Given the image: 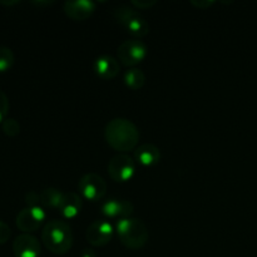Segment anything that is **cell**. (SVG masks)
<instances>
[{"mask_svg": "<svg viewBox=\"0 0 257 257\" xmlns=\"http://www.w3.org/2000/svg\"><path fill=\"white\" fill-rule=\"evenodd\" d=\"M40 197V205L45 206V207L50 208H59L62 205L63 197L64 193L62 191L57 190V188H45L44 191L39 193Z\"/></svg>", "mask_w": 257, "mask_h": 257, "instance_id": "cell-16", "label": "cell"}, {"mask_svg": "<svg viewBox=\"0 0 257 257\" xmlns=\"http://www.w3.org/2000/svg\"><path fill=\"white\" fill-rule=\"evenodd\" d=\"M94 70L103 79H113L119 73V62L112 55H100L94 62Z\"/></svg>", "mask_w": 257, "mask_h": 257, "instance_id": "cell-12", "label": "cell"}, {"mask_svg": "<svg viewBox=\"0 0 257 257\" xmlns=\"http://www.w3.org/2000/svg\"><path fill=\"white\" fill-rule=\"evenodd\" d=\"M82 207L83 202L80 196L75 192H68L64 193L59 210L65 218H73L79 215Z\"/></svg>", "mask_w": 257, "mask_h": 257, "instance_id": "cell-14", "label": "cell"}, {"mask_svg": "<svg viewBox=\"0 0 257 257\" xmlns=\"http://www.w3.org/2000/svg\"><path fill=\"white\" fill-rule=\"evenodd\" d=\"M115 19L136 38H143L150 33L147 20L140 14L137 9L130 5H119L113 10Z\"/></svg>", "mask_w": 257, "mask_h": 257, "instance_id": "cell-4", "label": "cell"}, {"mask_svg": "<svg viewBox=\"0 0 257 257\" xmlns=\"http://www.w3.org/2000/svg\"><path fill=\"white\" fill-rule=\"evenodd\" d=\"M133 210H135L133 203L125 200H109L102 207L103 215L108 216V217L130 218V216L133 213Z\"/></svg>", "mask_w": 257, "mask_h": 257, "instance_id": "cell-13", "label": "cell"}, {"mask_svg": "<svg viewBox=\"0 0 257 257\" xmlns=\"http://www.w3.org/2000/svg\"><path fill=\"white\" fill-rule=\"evenodd\" d=\"M124 83L131 89L138 90L145 85L146 77L143 72L138 68H131L124 74Z\"/></svg>", "mask_w": 257, "mask_h": 257, "instance_id": "cell-17", "label": "cell"}, {"mask_svg": "<svg viewBox=\"0 0 257 257\" xmlns=\"http://www.w3.org/2000/svg\"><path fill=\"white\" fill-rule=\"evenodd\" d=\"M104 137L108 145L118 152L133 151L140 141V131L125 118H114L105 125Z\"/></svg>", "mask_w": 257, "mask_h": 257, "instance_id": "cell-1", "label": "cell"}, {"mask_svg": "<svg viewBox=\"0 0 257 257\" xmlns=\"http://www.w3.org/2000/svg\"><path fill=\"white\" fill-rule=\"evenodd\" d=\"M10 236H12V230H10L9 225L7 222H4V221L0 220V245L8 242Z\"/></svg>", "mask_w": 257, "mask_h": 257, "instance_id": "cell-21", "label": "cell"}, {"mask_svg": "<svg viewBox=\"0 0 257 257\" xmlns=\"http://www.w3.org/2000/svg\"><path fill=\"white\" fill-rule=\"evenodd\" d=\"M15 62V55L10 48L0 45V73L7 72L13 67Z\"/></svg>", "mask_w": 257, "mask_h": 257, "instance_id": "cell-18", "label": "cell"}, {"mask_svg": "<svg viewBox=\"0 0 257 257\" xmlns=\"http://www.w3.org/2000/svg\"><path fill=\"white\" fill-rule=\"evenodd\" d=\"M78 190L84 198L92 202H98L102 201L107 193V182L97 173H85L78 182Z\"/></svg>", "mask_w": 257, "mask_h": 257, "instance_id": "cell-5", "label": "cell"}, {"mask_svg": "<svg viewBox=\"0 0 257 257\" xmlns=\"http://www.w3.org/2000/svg\"><path fill=\"white\" fill-rule=\"evenodd\" d=\"M117 233L120 242L130 250H140L147 243L148 231L138 218H120L117 222Z\"/></svg>", "mask_w": 257, "mask_h": 257, "instance_id": "cell-3", "label": "cell"}, {"mask_svg": "<svg viewBox=\"0 0 257 257\" xmlns=\"http://www.w3.org/2000/svg\"><path fill=\"white\" fill-rule=\"evenodd\" d=\"M45 220V212L40 206L23 208L17 215V227L23 233H32L42 226Z\"/></svg>", "mask_w": 257, "mask_h": 257, "instance_id": "cell-8", "label": "cell"}, {"mask_svg": "<svg viewBox=\"0 0 257 257\" xmlns=\"http://www.w3.org/2000/svg\"><path fill=\"white\" fill-rule=\"evenodd\" d=\"M213 3L215 2H208V0L207 2H195V0H193V2H191V4L195 5V7H198V8H207V7H211Z\"/></svg>", "mask_w": 257, "mask_h": 257, "instance_id": "cell-24", "label": "cell"}, {"mask_svg": "<svg viewBox=\"0 0 257 257\" xmlns=\"http://www.w3.org/2000/svg\"><path fill=\"white\" fill-rule=\"evenodd\" d=\"M9 98L3 90H0V123L7 119L8 112H9Z\"/></svg>", "mask_w": 257, "mask_h": 257, "instance_id": "cell-20", "label": "cell"}, {"mask_svg": "<svg viewBox=\"0 0 257 257\" xmlns=\"http://www.w3.org/2000/svg\"><path fill=\"white\" fill-rule=\"evenodd\" d=\"M82 257H97V256H95L94 251L89 250V248H87V250H84L82 252Z\"/></svg>", "mask_w": 257, "mask_h": 257, "instance_id": "cell-25", "label": "cell"}, {"mask_svg": "<svg viewBox=\"0 0 257 257\" xmlns=\"http://www.w3.org/2000/svg\"><path fill=\"white\" fill-rule=\"evenodd\" d=\"M136 171V163L131 156L119 153L108 163L109 177L115 182H127L132 178Z\"/></svg>", "mask_w": 257, "mask_h": 257, "instance_id": "cell-7", "label": "cell"}, {"mask_svg": "<svg viewBox=\"0 0 257 257\" xmlns=\"http://www.w3.org/2000/svg\"><path fill=\"white\" fill-rule=\"evenodd\" d=\"M113 227L108 221L97 220L88 227L85 238L94 247H103L112 240Z\"/></svg>", "mask_w": 257, "mask_h": 257, "instance_id": "cell-9", "label": "cell"}, {"mask_svg": "<svg viewBox=\"0 0 257 257\" xmlns=\"http://www.w3.org/2000/svg\"><path fill=\"white\" fill-rule=\"evenodd\" d=\"M13 252L15 257H39L40 243L30 233H22L13 242Z\"/></svg>", "mask_w": 257, "mask_h": 257, "instance_id": "cell-10", "label": "cell"}, {"mask_svg": "<svg viewBox=\"0 0 257 257\" xmlns=\"http://www.w3.org/2000/svg\"><path fill=\"white\" fill-rule=\"evenodd\" d=\"M147 55V47L140 39L124 40L118 47V60L125 67H133L142 62Z\"/></svg>", "mask_w": 257, "mask_h": 257, "instance_id": "cell-6", "label": "cell"}, {"mask_svg": "<svg viewBox=\"0 0 257 257\" xmlns=\"http://www.w3.org/2000/svg\"><path fill=\"white\" fill-rule=\"evenodd\" d=\"M135 157L141 165L153 166L161 160V152L152 143H143L136 150Z\"/></svg>", "mask_w": 257, "mask_h": 257, "instance_id": "cell-15", "label": "cell"}, {"mask_svg": "<svg viewBox=\"0 0 257 257\" xmlns=\"http://www.w3.org/2000/svg\"><path fill=\"white\" fill-rule=\"evenodd\" d=\"M156 2L155 0H147V2H143V0H140V2H137V0H133L132 2V5H135V7L140 8V9H145V8H150L152 7V5H155Z\"/></svg>", "mask_w": 257, "mask_h": 257, "instance_id": "cell-23", "label": "cell"}, {"mask_svg": "<svg viewBox=\"0 0 257 257\" xmlns=\"http://www.w3.org/2000/svg\"><path fill=\"white\" fill-rule=\"evenodd\" d=\"M18 3H19V2H0V4H18Z\"/></svg>", "mask_w": 257, "mask_h": 257, "instance_id": "cell-26", "label": "cell"}, {"mask_svg": "<svg viewBox=\"0 0 257 257\" xmlns=\"http://www.w3.org/2000/svg\"><path fill=\"white\" fill-rule=\"evenodd\" d=\"M2 130L3 133L5 136H8V137H15V136H18L20 133V124L14 118H7L2 123Z\"/></svg>", "mask_w": 257, "mask_h": 257, "instance_id": "cell-19", "label": "cell"}, {"mask_svg": "<svg viewBox=\"0 0 257 257\" xmlns=\"http://www.w3.org/2000/svg\"><path fill=\"white\" fill-rule=\"evenodd\" d=\"M95 4L92 0H68L64 3V13L73 20H84L94 13Z\"/></svg>", "mask_w": 257, "mask_h": 257, "instance_id": "cell-11", "label": "cell"}, {"mask_svg": "<svg viewBox=\"0 0 257 257\" xmlns=\"http://www.w3.org/2000/svg\"><path fill=\"white\" fill-rule=\"evenodd\" d=\"M25 202L28 203V207H34V206L40 205V197L39 193L34 192V191H29L25 195Z\"/></svg>", "mask_w": 257, "mask_h": 257, "instance_id": "cell-22", "label": "cell"}, {"mask_svg": "<svg viewBox=\"0 0 257 257\" xmlns=\"http://www.w3.org/2000/svg\"><path fill=\"white\" fill-rule=\"evenodd\" d=\"M42 241L50 252L55 255H64L73 245L72 228L64 221H49L42 231Z\"/></svg>", "mask_w": 257, "mask_h": 257, "instance_id": "cell-2", "label": "cell"}]
</instances>
